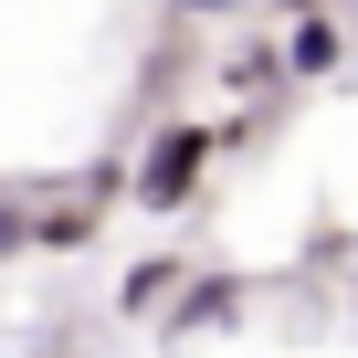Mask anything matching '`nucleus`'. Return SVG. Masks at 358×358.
<instances>
[{"label":"nucleus","mask_w":358,"mask_h":358,"mask_svg":"<svg viewBox=\"0 0 358 358\" xmlns=\"http://www.w3.org/2000/svg\"><path fill=\"white\" fill-rule=\"evenodd\" d=\"M274 11H285V22H295V11H337V0H274Z\"/></svg>","instance_id":"nucleus-7"},{"label":"nucleus","mask_w":358,"mask_h":358,"mask_svg":"<svg viewBox=\"0 0 358 358\" xmlns=\"http://www.w3.org/2000/svg\"><path fill=\"white\" fill-rule=\"evenodd\" d=\"M169 295H179V264H169V253H148V264L116 285V316H158Z\"/></svg>","instance_id":"nucleus-4"},{"label":"nucleus","mask_w":358,"mask_h":358,"mask_svg":"<svg viewBox=\"0 0 358 358\" xmlns=\"http://www.w3.org/2000/svg\"><path fill=\"white\" fill-rule=\"evenodd\" d=\"M22 253H32V211L0 190V264H22Z\"/></svg>","instance_id":"nucleus-5"},{"label":"nucleus","mask_w":358,"mask_h":358,"mask_svg":"<svg viewBox=\"0 0 358 358\" xmlns=\"http://www.w3.org/2000/svg\"><path fill=\"white\" fill-rule=\"evenodd\" d=\"M232 316H243V285H232V274H190V285L158 306V337L190 348V337H211V327H232Z\"/></svg>","instance_id":"nucleus-2"},{"label":"nucleus","mask_w":358,"mask_h":358,"mask_svg":"<svg viewBox=\"0 0 358 358\" xmlns=\"http://www.w3.org/2000/svg\"><path fill=\"white\" fill-rule=\"evenodd\" d=\"M337 64H348V32H337L327 11H295V22H285V43H274V74H295V85H327Z\"/></svg>","instance_id":"nucleus-3"},{"label":"nucleus","mask_w":358,"mask_h":358,"mask_svg":"<svg viewBox=\"0 0 358 358\" xmlns=\"http://www.w3.org/2000/svg\"><path fill=\"white\" fill-rule=\"evenodd\" d=\"M232 137H243V116H232V127H222V116H169V127H148V148H137V169H127V201L158 211V222H169V211H190V201H201V179L222 169Z\"/></svg>","instance_id":"nucleus-1"},{"label":"nucleus","mask_w":358,"mask_h":358,"mask_svg":"<svg viewBox=\"0 0 358 358\" xmlns=\"http://www.w3.org/2000/svg\"><path fill=\"white\" fill-rule=\"evenodd\" d=\"M169 11H179V22H232L243 0H169Z\"/></svg>","instance_id":"nucleus-6"}]
</instances>
